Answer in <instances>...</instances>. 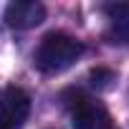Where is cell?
I'll use <instances>...</instances> for the list:
<instances>
[{
	"label": "cell",
	"mask_w": 129,
	"mask_h": 129,
	"mask_svg": "<svg viewBox=\"0 0 129 129\" xmlns=\"http://www.w3.org/2000/svg\"><path fill=\"white\" fill-rule=\"evenodd\" d=\"M81 53H84L81 41H76L69 33L53 30V33L43 36V41L36 48V66L43 74H58V71H66L69 66H74Z\"/></svg>",
	"instance_id": "cell-1"
},
{
	"label": "cell",
	"mask_w": 129,
	"mask_h": 129,
	"mask_svg": "<svg viewBox=\"0 0 129 129\" xmlns=\"http://www.w3.org/2000/svg\"><path fill=\"white\" fill-rule=\"evenodd\" d=\"M3 20L8 28H15V30L36 28L46 20V5L36 3V0H15V3H10L5 8Z\"/></svg>",
	"instance_id": "cell-4"
},
{
	"label": "cell",
	"mask_w": 129,
	"mask_h": 129,
	"mask_svg": "<svg viewBox=\"0 0 129 129\" xmlns=\"http://www.w3.org/2000/svg\"><path fill=\"white\" fill-rule=\"evenodd\" d=\"M104 13L114 23L119 36H129V3H109L104 5Z\"/></svg>",
	"instance_id": "cell-5"
},
{
	"label": "cell",
	"mask_w": 129,
	"mask_h": 129,
	"mask_svg": "<svg viewBox=\"0 0 129 129\" xmlns=\"http://www.w3.org/2000/svg\"><path fill=\"white\" fill-rule=\"evenodd\" d=\"M66 106L71 111L74 129H116L106 106L84 91H71Z\"/></svg>",
	"instance_id": "cell-2"
},
{
	"label": "cell",
	"mask_w": 129,
	"mask_h": 129,
	"mask_svg": "<svg viewBox=\"0 0 129 129\" xmlns=\"http://www.w3.org/2000/svg\"><path fill=\"white\" fill-rule=\"evenodd\" d=\"M30 114V96L20 86H5L0 91V129H20Z\"/></svg>",
	"instance_id": "cell-3"
},
{
	"label": "cell",
	"mask_w": 129,
	"mask_h": 129,
	"mask_svg": "<svg viewBox=\"0 0 129 129\" xmlns=\"http://www.w3.org/2000/svg\"><path fill=\"white\" fill-rule=\"evenodd\" d=\"M89 79H91V84H94V86L106 89V86L114 81V71H109V69H94V71L89 74Z\"/></svg>",
	"instance_id": "cell-6"
}]
</instances>
